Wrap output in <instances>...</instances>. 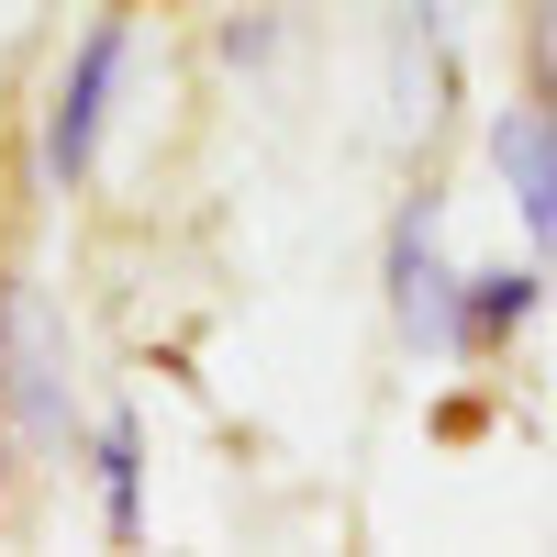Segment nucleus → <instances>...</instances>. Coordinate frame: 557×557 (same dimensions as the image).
<instances>
[{
  "label": "nucleus",
  "mask_w": 557,
  "mask_h": 557,
  "mask_svg": "<svg viewBox=\"0 0 557 557\" xmlns=\"http://www.w3.org/2000/svg\"><path fill=\"white\" fill-rule=\"evenodd\" d=\"M112 89H123V12H101L78 34V57L45 89V134H34V178L45 190H78L89 157H101V123H112Z\"/></svg>",
  "instance_id": "obj_1"
},
{
  "label": "nucleus",
  "mask_w": 557,
  "mask_h": 557,
  "mask_svg": "<svg viewBox=\"0 0 557 557\" xmlns=\"http://www.w3.org/2000/svg\"><path fill=\"white\" fill-rule=\"evenodd\" d=\"M435 190L424 201H401V223H391V312H401V335L424 346V357H457V301H469V278L446 268V246H435Z\"/></svg>",
  "instance_id": "obj_2"
},
{
  "label": "nucleus",
  "mask_w": 557,
  "mask_h": 557,
  "mask_svg": "<svg viewBox=\"0 0 557 557\" xmlns=\"http://www.w3.org/2000/svg\"><path fill=\"white\" fill-rule=\"evenodd\" d=\"M0 401L23 435H67V335L23 278H0Z\"/></svg>",
  "instance_id": "obj_3"
},
{
  "label": "nucleus",
  "mask_w": 557,
  "mask_h": 557,
  "mask_svg": "<svg viewBox=\"0 0 557 557\" xmlns=\"http://www.w3.org/2000/svg\"><path fill=\"white\" fill-rule=\"evenodd\" d=\"M491 168H502V190H513L524 235H535V257L557 278V101H546V89L491 112Z\"/></svg>",
  "instance_id": "obj_4"
},
{
  "label": "nucleus",
  "mask_w": 557,
  "mask_h": 557,
  "mask_svg": "<svg viewBox=\"0 0 557 557\" xmlns=\"http://www.w3.org/2000/svg\"><path fill=\"white\" fill-rule=\"evenodd\" d=\"M557 290L546 268H469V301H457V357H502L535 323V301Z\"/></svg>",
  "instance_id": "obj_5"
},
{
  "label": "nucleus",
  "mask_w": 557,
  "mask_h": 557,
  "mask_svg": "<svg viewBox=\"0 0 557 557\" xmlns=\"http://www.w3.org/2000/svg\"><path fill=\"white\" fill-rule=\"evenodd\" d=\"M101 524H112V546L146 535V435H134V412L101 424Z\"/></svg>",
  "instance_id": "obj_6"
},
{
  "label": "nucleus",
  "mask_w": 557,
  "mask_h": 557,
  "mask_svg": "<svg viewBox=\"0 0 557 557\" xmlns=\"http://www.w3.org/2000/svg\"><path fill=\"white\" fill-rule=\"evenodd\" d=\"M535 89H546V101H557V0H546V12H535Z\"/></svg>",
  "instance_id": "obj_7"
},
{
  "label": "nucleus",
  "mask_w": 557,
  "mask_h": 557,
  "mask_svg": "<svg viewBox=\"0 0 557 557\" xmlns=\"http://www.w3.org/2000/svg\"><path fill=\"white\" fill-rule=\"evenodd\" d=\"M0 480H12V401H0Z\"/></svg>",
  "instance_id": "obj_8"
}]
</instances>
